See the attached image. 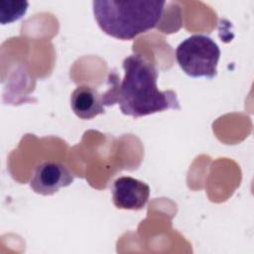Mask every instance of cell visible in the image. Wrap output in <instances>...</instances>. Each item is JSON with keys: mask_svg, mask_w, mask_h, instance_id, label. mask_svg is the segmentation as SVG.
Segmentation results:
<instances>
[{"mask_svg": "<svg viewBox=\"0 0 254 254\" xmlns=\"http://www.w3.org/2000/svg\"><path fill=\"white\" fill-rule=\"evenodd\" d=\"M165 4L161 0H96L92 2V9L105 34L119 40H132L159 24Z\"/></svg>", "mask_w": 254, "mask_h": 254, "instance_id": "7a4b0ae2", "label": "cell"}, {"mask_svg": "<svg viewBox=\"0 0 254 254\" xmlns=\"http://www.w3.org/2000/svg\"><path fill=\"white\" fill-rule=\"evenodd\" d=\"M70 106L74 114L81 119H92L105 111L102 94L88 85H79L72 91Z\"/></svg>", "mask_w": 254, "mask_h": 254, "instance_id": "8992f818", "label": "cell"}, {"mask_svg": "<svg viewBox=\"0 0 254 254\" xmlns=\"http://www.w3.org/2000/svg\"><path fill=\"white\" fill-rule=\"evenodd\" d=\"M0 21L1 24H9L20 19L27 11L26 1H1Z\"/></svg>", "mask_w": 254, "mask_h": 254, "instance_id": "52a82bcc", "label": "cell"}, {"mask_svg": "<svg viewBox=\"0 0 254 254\" xmlns=\"http://www.w3.org/2000/svg\"><path fill=\"white\" fill-rule=\"evenodd\" d=\"M112 200L120 209H142L150 195L149 186L131 177H120L112 185Z\"/></svg>", "mask_w": 254, "mask_h": 254, "instance_id": "5b68a950", "label": "cell"}, {"mask_svg": "<svg viewBox=\"0 0 254 254\" xmlns=\"http://www.w3.org/2000/svg\"><path fill=\"white\" fill-rule=\"evenodd\" d=\"M219 58L220 50L217 44L208 36L201 34L185 39L176 50L179 65L191 77H214Z\"/></svg>", "mask_w": 254, "mask_h": 254, "instance_id": "3957f363", "label": "cell"}, {"mask_svg": "<svg viewBox=\"0 0 254 254\" xmlns=\"http://www.w3.org/2000/svg\"><path fill=\"white\" fill-rule=\"evenodd\" d=\"M124 77L118 81L117 74L109 75L110 87L102 93L103 104H118L123 114L139 118L168 109H180L174 90H160L157 86L158 70L145 57L133 54L122 63Z\"/></svg>", "mask_w": 254, "mask_h": 254, "instance_id": "6da1fadb", "label": "cell"}, {"mask_svg": "<svg viewBox=\"0 0 254 254\" xmlns=\"http://www.w3.org/2000/svg\"><path fill=\"white\" fill-rule=\"evenodd\" d=\"M73 179L71 171L63 163L45 161L35 168L30 186L35 192L50 195L69 186Z\"/></svg>", "mask_w": 254, "mask_h": 254, "instance_id": "277c9868", "label": "cell"}]
</instances>
